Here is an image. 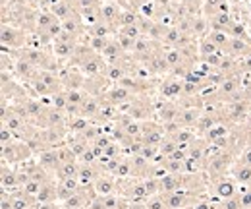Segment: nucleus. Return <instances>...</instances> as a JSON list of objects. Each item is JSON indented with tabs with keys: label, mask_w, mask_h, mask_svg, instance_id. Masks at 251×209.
I'll use <instances>...</instances> for the list:
<instances>
[{
	"label": "nucleus",
	"mask_w": 251,
	"mask_h": 209,
	"mask_svg": "<svg viewBox=\"0 0 251 209\" xmlns=\"http://www.w3.org/2000/svg\"><path fill=\"white\" fill-rule=\"evenodd\" d=\"M157 90L164 101H180L182 93H184V80L178 76H168V78L160 80Z\"/></svg>",
	"instance_id": "13"
},
{
	"label": "nucleus",
	"mask_w": 251,
	"mask_h": 209,
	"mask_svg": "<svg viewBox=\"0 0 251 209\" xmlns=\"http://www.w3.org/2000/svg\"><path fill=\"white\" fill-rule=\"evenodd\" d=\"M207 37H209V39L219 47L222 53L226 51V47H228V43H230V39H232L226 31H209V35H207Z\"/></svg>",
	"instance_id": "37"
},
{
	"label": "nucleus",
	"mask_w": 251,
	"mask_h": 209,
	"mask_svg": "<svg viewBox=\"0 0 251 209\" xmlns=\"http://www.w3.org/2000/svg\"><path fill=\"white\" fill-rule=\"evenodd\" d=\"M79 167L81 163L79 161H70V163H64L56 169L54 173V179L56 180H66V179H77L79 175Z\"/></svg>",
	"instance_id": "32"
},
{
	"label": "nucleus",
	"mask_w": 251,
	"mask_h": 209,
	"mask_svg": "<svg viewBox=\"0 0 251 209\" xmlns=\"http://www.w3.org/2000/svg\"><path fill=\"white\" fill-rule=\"evenodd\" d=\"M18 57H24L31 62L37 70H49V72H58L62 68V62L52 55V51L47 49H37V47H25L16 53Z\"/></svg>",
	"instance_id": "4"
},
{
	"label": "nucleus",
	"mask_w": 251,
	"mask_h": 209,
	"mask_svg": "<svg viewBox=\"0 0 251 209\" xmlns=\"http://www.w3.org/2000/svg\"><path fill=\"white\" fill-rule=\"evenodd\" d=\"M35 159H37V163H39L43 169H47L50 175H54V173H56V169L60 167L58 157H56V151H54V149L41 151L39 155H35Z\"/></svg>",
	"instance_id": "27"
},
{
	"label": "nucleus",
	"mask_w": 251,
	"mask_h": 209,
	"mask_svg": "<svg viewBox=\"0 0 251 209\" xmlns=\"http://www.w3.org/2000/svg\"><path fill=\"white\" fill-rule=\"evenodd\" d=\"M124 57H126L124 49H122L120 43L112 37V41L108 43V47H106L104 53H102V59L106 60V64H116V62H120Z\"/></svg>",
	"instance_id": "31"
},
{
	"label": "nucleus",
	"mask_w": 251,
	"mask_h": 209,
	"mask_svg": "<svg viewBox=\"0 0 251 209\" xmlns=\"http://www.w3.org/2000/svg\"><path fill=\"white\" fill-rule=\"evenodd\" d=\"M81 41L79 39H75V37H72L70 33H66L62 31L56 39H54V43L50 45V51H52V55L56 57V59L64 64H68L70 60L74 59V55H75V49H77V45H79Z\"/></svg>",
	"instance_id": "9"
},
{
	"label": "nucleus",
	"mask_w": 251,
	"mask_h": 209,
	"mask_svg": "<svg viewBox=\"0 0 251 209\" xmlns=\"http://www.w3.org/2000/svg\"><path fill=\"white\" fill-rule=\"evenodd\" d=\"M2 2V8H6L8 4H14V0H0Z\"/></svg>",
	"instance_id": "53"
},
{
	"label": "nucleus",
	"mask_w": 251,
	"mask_h": 209,
	"mask_svg": "<svg viewBox=\"0 0 251 209\" xmlns=\"http://www.w3.org/2000/svg\"><path fill=\"white\" fill-rule=\"evenodd\" d=\"M133 95H135L133 91H129L127 88L120 86V84H114V86H110L108 91L100 97V103H104V105H114V107H122V105L127 103Z\"/></svg>",
	"instance_id": "14"
},
{
	"label": "nucleus",
	"mask_w": 251,
	"mask_h": 209,
	"mask_svg": "<svg viewBox=\"0 0 251 209\" xmlns=\"http://www.w3.org/2000/svg\"><path fill=\"white\" fill-rule=\"evenodd\" d=\"M180 10L189 18H195V16L203 14V0H182Z\"/></svg>",
	"instance_id": "34"
},
{
	"label": "nucleus",
	"mask_w": 251,
	"mask_h": 209,
	"mask_svg": "<svg viewBox=\"0 0 251 209\" xmlns=\"http://www.w3.org/2000/svg\"><path fill=\"white\" fill-rule=\"evenodd\" d=\"M16 132L12 130V128H8L6 124H2V130H0V142H2V146H8V144H12V142H16Z\"/></svg>",
	"instance_id": "42"
},
{
	"label": "nucleus",
	"mask_w": 251,
	"mask_h": 209,
	"mask_svg": "<svg viewBox=\"0 0 251 209\" xmlns=\"http://www.w3.org/2000/svg\"><path fill=\"white\" fill-rule=\"evenodd\" d=\"M118 194L129 204H145L151 198L143 180L139 179H118Z\"/></svg>",
	"instance_id": "7"
},
{
	"label": "nucleus",
	"mask_w": 251,
	"mask_h": 209,
	"mask_svg": "<svg viewBox=\"0 0 251 209\" xmlns=\"http://www.w3.org/2000/svg\"><path fill=\"white\" fill-rule=\"evenodd\" d=\"M79 186H81V182L77 179L58 180V204H62L68 198H72V196L77 192Z\"/></svg>",
	"instance_id": "30"
},
{
	"label": "nucleus",
	"mask_w": 251,
	"mask_h": 209,
	"mask_svg": "<svg viewBox=\"0 0 251 209\" xmlns=\"http://www.w3.org/2000/svg\"><path fill=\"white\" fill-rule=\"evenodd\" d=\"M118 31L114 30V28H110V26H106V24H102V22H99V24H95V26H89L87 28V37H112V35H116Z\"/></svg>",
	"instance_id": "35"
},
{
	"label": "nucleus",
	"mask_w": 251,
	"mask_h": 209,
	"mask_svg": "<svg viewBox=\"0 0 251 209\" xmlns=\"http://www.w3.org/2000/svg\"><path fill=\"white\" fill-rule=\"evenodd\" d=\"M68 2H72V4H74V6H75V2H77V0H68Z\"/></svg>",
	"instance_id": "55"
},
{
	"label": "nucleus",
	"mask_w": 251,
	"mask_h": 209,
	"mask_svg": "<svg viewBox=\"0 0 251 209\" xmlns=\"http://www.w3.org/2000/svg\"><path fill=\"white\" fill-rule=\"evenodd\" d=\"M240 153H242V149H238V148H236V149L224 151L222 155L215 157V159H211V161H207V163H205V169H203V173L207 175L209 182H213V180L220 179V177H226V175H230L232 167L238 163V157H240Z\"/></svg>",
	"instance_id": "2"
},
{
	"label": "nucleus",
	"mask_w": 251,
	"mask_h": 209,
	"mask_svg": "<svg viewBox=\"0 0 251 209\" xmlns=\"http://www.w3.org/2000/svg\"><path fill=\"white\" fill-rule=\"evenodd\" d=\"M251 111V101L250 99H244L240 95V99L236 101H230L224 105V120L232 126H242L246 120H248V115Z\"/></svg>",
	"instance_id": "10"
},
{
	"label": "nucleus",
	"mask_w": 251,
	"mask_h": 209,
	"mask_svg": "<svg viewBox=\"0 0 251 209\" xmlns=\"http://www.w3.org/2000/svg\"><path fill=\"white\" fill-rule=\"evenodd\" d=\"M240 64H242V72L244 74H251V55L240 60Z\"/></svg>",
	"instance_id": "50"
},
{
	"label": "nucleus",
	"mask_w": 251,
	"mask_h": 209,
	"mask_svg": "<svg viewBox=\"0 0 251 209\" xmlns=\"http://www.w3.org/2000/svg\"><path fill=\"white\" fill-rule=\"evenodd\" d=\"M164 51H166V47H164L162 51L155 53L151 59L145 62V64H141L149 76H153V78H160V76H164L166 72H170V64H168V60H166V53H164Z\"/></svg>",
	"instance_id": "15"
},
{
	"label": "nucleus",
	"mask_w": 251,
	"mask_h": 209,
	"mask_svg": "<svg viewBox=\"0 0 251 209\" xmlns=\"http://www.w3.org/2000/svg\"><path fill=\"white\" fill-rule=\"evenodd\" d=\"M58 76H60L62 88L66 91L68 90H83L85 80H87L85 74H83L79 68L72 66V64H64L62 68L58 70Z\"/></svg>",
	"instance_id": "12"
},
{
	"label": "nucleus",
	"mask_w": 251,
	"mask_h": 209,
	"mask_svg": "<svg viewBox=\"0 0 251 209\" xmlns=\"http://www.w3.org/2000/svg\"><path fill=\"white\" fill-rule=\"evenodd\" d=\"M2 190L4 192H14V190H20V184H18V167H12V165H4L2 163Z\"/></svg>",
	"instance_id": "24"
},
{
	"label": "nucleus",
	"mask_w": 251,
	"mask_h": 209,
	"mask_svg": "<svg viewBox=\"0 0 251 209\" xmlns=\"http://www.w3.org/2000/svg\"><path fill=\"white\" fill-rule=\"evenodd\" d=\"M232 24H234V20H232L230 12H217V14H213L209 18V28H211V31H226L228 33Z\"/></svg>",
	"instance_id": "29"
},
{
	"label": "nucleus",
	"mask_w": 251,
	"mask_h": 209,
	"mask_svg": "<svg viewBox=\"0 0 251 209\" xmlns=\"http://www.w3.org/2000/svg\"><path fill=\"white\" fill-rule=\"evenodd\" d=\"M217 209H244L240 196L230 198V200H217Z\"/></svg>",
	"instance_id": "40"
},
{
	"label": "nucleus",
	"mask_w": 251,
	"mask_h": 209,
	"mask_svg": "<svg viewBox=\"0 0 251 209\" xmlns=\"http://www.w3.org/2000/svg\"><path fill=\"white\" fill-rule=\"evenodd\" d=\"M114 39L120 43V47L124 49L126 55H131V53H133V47H135V39H129V37H126V35H122V33H116V35H114Z\"/></svg>",
	"instance_id": "41"
},
{
	"label": "nucleus",
	"mask_w": 251,
	"mask_h": 209,
	"mask_svg": "<svg viewBox=\"0 0 251 209\" xmlns=\"http://www.w3.org/2000/svg\"><path fill=\"white\" fill-rule=\"evenodd\" d=\"M37 72H39V70H37L27 59L16 57V60H14V76H16L24 86H29V82L35 78Z\"/></svg>",
	"instance_id": "19"
},
{
	"label": "nucleus",
	"mask_w": 251,
	"mask_h": 209,
	"mask_svg": "<svg viewBox=\"0 0 251 209\" xmlns=\"http://www.w3.org/2000/svg\"><path fill=\"white\" fill-rule=\"evenodd\" d=\"M240 200H242L244 209H251V186L244 188V190L240 192Z\"/></svg>",
	"instance_id": "49"
},
{
	"label": "nucleus",
	"mask_w": 251,
	"mask_h": 209,
	"mask_svg": "<svg viewBox=\"0 0 251 209\" xmlns=\"http://www.w3.org/2000/svg\"><path fill=\"white\" fill-rule=\"evenodd\" d=\"M162 196V194H160ZM164 204L168 209H191L199 202L211 198V192H197V190H176L172 194H164Z\"/></svg>",
	"instance_id": "5"
},
{
	"label": "nucleus",
	"mask_w": 251,
	"mask_h": 209,
	"mask_svg": "<svg viewBox=\"0 0 251 209\" xmlns=\"http://www.w3.org/2000/svg\"><path fill=\"white\" fill-rule=\"evenodd\" d=\"M33 151L29 149V146L22 140L12 142L8 146H2V163L4 165H12V167H20L25 161L33 159Z\"/></svg>",
	"instance_id": "8"
},
{
	"label": "nucleus",
	"mask_w": 251,
	"mask_h": 209,
	"mask_svg": "<svg viewBox=\"0 0 251 209\" xmlns=\"http://www.w3.org/2000/svg\"><path fill=\"white\" fill-rule=\"evenodd\" d=\"M201 115H203V109L201 107H186V105H182V109H180V113H178L174 124L180 126V128H191V130H195L197 128V122L201 119Z\"/></svg>",
	"instance_id": "17"
},
{
	"label": "nucleus",
	"mask_w": 251,
	"mask_h": 209,
	"mask_svg": "<svg viewBox=\"0 0 251 209\" xmlns=\"http://www.w3.org/2000/svg\"><path fill=\"white\" fill-rule=\"evenodd\" d=\"M0 43H2L4 51L10 49V53H18V51L29 47V33L22 26H14V24H8V22H2Z\"/></svg>",
	"instance_id": "3"
},
{
	"label": "nucleus",
	"mask_w": 251,
	"mask_h": 209,
	"mask_svg": "<svg viewBox=\"0 0 251 209\" xmlns=\"http://www.w3.org/2000/svg\"><path fill=\"white\" fill-rule=\"evenodd\" d=\"M209 192H213L215 200H230V198L240 196L242 188L230 175H226V177H220V179L213 180L211 186H209Z\"/></svg>",
	"instance_id": "11"
},
{
	"label": "nucleus",
	"mask_w": 251,
	"mask_h": 209,
	"mask_svg": "<svg viewBox=\"0 0 251 209\" xmlns=\"http://www.w3.org/2000/svg\"><path fill=\"white\" fill-rule=\"evenodd\" d=\"M100 109H102L100 99L87 95L85 101H83V103L79 105V109H77V117H79V119L91 120V122H97L99 115H100Z\"/></svg>",
	"instance_id": "20"
},
{
	"label": "nucleus",
	"mask_w": 251,
	"mask_h": 209,
	"mask_svg": "<svg viewBox=\"0 0 251 209\" xmlns=\"http://www.w3.org/2000/svg\"><path fill=\"white\" fill-rule=\"evenodd\" d=\"M222 2L224 0H203V14L207 18H211L213 14H217V10H219V6Z\"/></svg>",
	"instance_id": "45"
},
{
	"label": "nucleus",
	"mask_w": 251,
	"mask_h": 209,
	"mask_svg": "<svg viewBox=\"0 0 251 209\" xmlns=\"http://www.w3.org/2000/svg\"><path fill=\"white\" fill-rule=\"evenodd\" d=\"M93 188L95 192H97V196H112V194H118V179L112 177V175L102 173L93 182Z\"/></svg>",
	"instance_id": "21"
},
{
	"label": "nucleus",
	"mask_w": 251,
	"mask_h": 209,
	"mask_svg": "<svg viewBox=\"0 0 251 209\" xmlns=\"http://www.w3.org/2000/svg\"><path fill=\"white\" fill-rule=\"evenodd\" d=\"M145 206L147 209H168L166 208V204H164V198L158 194V196H153V198H149L147 202H145Z\"/></svg>",
	"instance_id": "47"
},
{
	"label": "nucleus",
	"mask_w": 251,
	"mask_h": 209,
	"mask_svg": "<svg viewBox=\"0 0 251 209\" xmlns=\"http://www.w3.org/2000/svg\"><path fill=\"white\" fill-rule=\"evenodd\" d=\"M197 53H199L201 59H207V57H211V55H219V53H222V51H220L219 47L205 35L203 39L197 41Z\"/></svg>",
	"instance_id": "33"
},
{
	"label": "nucleus",
	"mask_w": 251,
	"mask_h": 209,
	"mask_svg": "<svg viewBox=\"0 0 251 209\" xmlns=\"http://www.w3.org/2000/svg\"><path fill=\"white\" fill-rule=\"evenodd\" d=\"M100 0H77L75 2V10L81 14V12H87V10H93V8H100Z\"/></svg>",
	"instance_id": "43"
},
{
	"label": "nucleus",
	"mask_w": 251,
	"mask_h": 209,
	"mask_svg": "<svg viewBox=\"0 0 251 209\" xmlns=\"http://www.w3.org/2000/svg\"><path fill=\"white\" fill-rule=\"evenodd\" d=\"M230 177L240 184V188H248L251 186V165H244V163H236L230 171Z\"/></svg>",
	"instance_id": "26"
},
{
	"label": "nucleus",
	"mask_w": 251,
	"mask_h": 209,
	"mask_svg": "<svg viewBox=\"0 0 251 209\" xmlns=\"http://www.w3.org/2000/svg\"><path fill=\"white\" fill-rule=\"evenodd\" d=\"M238 163H244V165H251V142L244 146V149L238 157Z\"/></svg>",
	"instance_id": "48"
},
{
	"label": "nucleus",
	"mask_w": 251,
	"mask_h": 209,
	"mask_svg": "<svg viewBox=\"0 0 251 209\" xmlns=\"http://www.w3.org/2000/svg\"><path fill=\"white\" fill-rule=\"evenodd\" d=\"M207 151H209V142H207L205 138L197 136V138L188 146V157L189 159H193V161H197V163H201V165L205 167Z\"/></svg>",
	"instance_id": "22"
},
{
	"label": "nucleus",
	"mask_w": 251,
	"mask_h": 209,
	"mask_svg": "<svg viewBox=\"0 0 251 209\" xmlns=\"http://www.w3.org/2000/svg\"><path fill=\"white\" fill-rule=\"evenodd\" d=\"M102 173H104V171H102V167L99 165V161H97V163H91V165H81V167H79L77 180H79L81 184H93L95 180L99 179Z\"/></svg>",
	"instance_id": "25"
},
{
	"label": "nucleus",
	"mask_w": 251,
	"mask_h": 209,
	"mask_svg": "<svg viewBox=\"0 0 251 209\" xmlns=\"http://www.w3.org/2000/svg\"><path fill=\"white\" fill-rule=\"evenodd\" d=\"M228 35H230V37H236V39H246V41H250V37H248V33H246V28H244L242 24H238V22H234V24L230 26Z\"/></svg>",
	"instance_id": "44"
},
{
	"label": "nucleus",
	"mask_w": 251,
	"mask_h": 209,
	"mask_svg": "<svg viewBox=\"0 0 251 209\" xmlns=\"http://www.w3.org/2000/svg\"><path fill=\"white\" fill-rule=\"evenodd\" d=\"M178 148H180V146H178V144H176V142H174V140H172L170 136H164L162 144L158 146V149H160V157H162V159L170 157V155H172L174 151L178 149Z\"/></svg>",
	"instance_id": "39"
},
{
	"label": "nucleus",
	"mask_w": 251,
	"mask_h": 209,
	"mask_svg": "<svg viewBox=\"0 0 251 209\" xmlns=\"http://www.w3.org/2000/svg\"><path fill=\"white\" fill-rule=\"evenodd\" d=\"M246 122H251V111H250V115H248V120Z\"/></svg>",
	"instance_id": "54"
},
{
	"label": "nucleus",
	"mask_w": 251,
	"mask_h": 209,
	"mask_svg": "<svg viewBox=\"0 0 251 209\" xmlns=\"http://www.w3.org/2000/svg\"><path fill=\"white\" fill-rule=\"evenodd\" d=\"M180 109H182L180 101H162L157 107L155 115H157V120L162 126H168V124L176 122V117H178Z\"/></svg>",
	"instance_id": "16"
},
{
	"label": "nucleus",
	"mask_w": 251,
	"mask_h": 209,
	"mask_svg": "<svg viewBox=\"0 0 251 209\" xmlns=\"http://www.w3.org/2000/svg\"><path fill=\"white\" fill-rule=\"evenodd\" d=\"M37 6H43V8H47L49 6V0H33Z\"/></svg>",
	"instance_id": "52"
},
{
	"label": "nucleus",
	"mask_w": 251,
	"mask_h": 209,
	"mask_svg": "<svg viewBox=\"0 0 251 209\" xmlns=\"http://www.w3.org/2000/svg\"><path fill=\"white\" fill-rule=\"evenodd\" d=\"M122 115H127L129 119L145 122L151 120V113H153V105H151V97L149 95H133L127 103L122 107H118Z\"/></svg>",
	"instance_id": "6"
},
{
	"label": "nucleus",
	"mask_w": 251,
	"mask_h": 209,
	"mask_svg": "<svg viewBox=\"0 0 251 209\" xmlns=\"http://www.w3.org/2000/svg\"><path fill=\"white\" fill-rule=\"evenodd\" d=\"M118 33H122V35L129 37V39H135V41H137V39L143 35L137 24H135V26H126V28H120V30H118Z\"/></svg>",
	"instance_id": "46"
},
{
	"label": "nucleus",
	"mask_w": 251,
	"mask_h": 209,
	"mask_svg": "<svg viewBox=\"0 0 251 209\" xmlns=\"http://www.w3.org/2000/svg\"><path fill=\"white\" fill-rule=\"evenodd\" d=\"M122 10H124V6L118 2H102L100 4V22L118 31V20H120Z\"/></svg>",
	"instance_id": "18"
},
{
	"label": "nucleus",
	"mask_w": 251,
	"mask_h": 209,
	"mask_svg": "<svg viewBox=\"0 0 251 209\" xmlns=\"http://www.w3.org/2000/svg\"><path fill=\"white\" fill-rule=\"evenodd\" d=\"M27 88L37 99H49V97L64 91L58 72H49V70H39Z\"/></svg>",
	"instance_id": "1"
},
{
	"label": "nucleus",
	"mask_w": 251,
	"mask_h": 209,
	"mask_svg": "<svg viewBox=\"0 0 251 209\" xmlns=\"http://www.w3.org/2000/svg\"><path fill=\"white\" fill-rule=\"evenodd\" d=\"M49 10L56 16V20H58V22H66V20H70L72 16H75V14H77L75 6H74L72 2H68V0H58V2H56V4H52Z\"/></svg>",
	"instance_id": "28"
},
{
	"label": "nucleus",
	"mask_w": 251,
	"mask_h": 209,
	"mask_svg": "<svg viewBox=\"0 0 251 209\" xmlns=\"http://www.w3.org/2000/svg\"><path fill=\"white\" fill-rule=\"evenodd\" d=\"M228 57H234V59H246L251 55V41H246V39H236L232 37L226 51H224Z\"/></svg>",
	"instance_id": "23"
},
{
	"label": "nucleus",
	"mask_w": 251,
	"mask_h": 209,
	"mask_svg": "<svg viewBox=\"0 0 251 209\" xmlns=\"http://www.w3.org/2000/svg\"><path fill=\"white\" fill-rule=\"evenodd\" d=\"M129 202L120 194H112V196H104V209H127Z\"/></svg>",
	"instance_id": "36"
},
{
	"label": "nucleus",
	"mask_w": 251,
	"mask_h": 209,
	"mask_svg": "<svg viewBox=\"0 0 251 209\" xmlns=\"http://www.w3.org/2000/svg\"><path fill=\"white\" fill-rule=\"evenodd\" d=\"M110 41H112V37H104V39H102V37H87V41H85V43H87V45L93 49L95 53L102 55V53H104V49L108 47V43H110Z\"/></svg>",
	"instance_id": "38"
},
{
	"label": "nucleus",
	"mask_w": 251,
	"mask_h": 209,
	"mask_svg": "<svg viewBox=\"0 0 251 209\" xmlns=\"http://www.w3.org/2000/svg\"><path fill=\"white\" fill-rule=\"evenodd\" d=\"M127 209H147V206L145 204H129Z\"/></svg>",
	"instance_id": "51"
}]
</instances>
